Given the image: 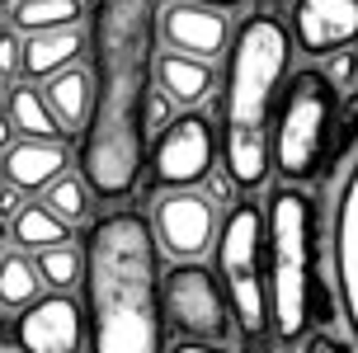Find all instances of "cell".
Listing matches in <instances>:
<instances>
[{
    "label": "cell",
    "mask_w": 358,
    "mask_h": 353,
    "mask_svg": "<svg viewBox=\"0 0 358 353\" xmlns=\"http://www.w3.org/2000/svg\"><path fill=\"white\" fill-rule=\"evenodd\" d=\"M156 0H94L90 15V113L80 123V179L94 198L118 203L146 165L142 108L156 85Z\"/></svg>",
    "instance_id": "cell-1"
},
{
    "label": "cell",
    "mask_w": 358,
    "mask_h": 353,
    "mask_svg": "<svg viewBox=\"0 0 358 353\" xmlns=\"http://www.w3.org/2000/svg\"><path fill=\"white\" fill-rule=\"evenodd\" d=\"M80 259L90 353H165L161 245L151 222L132 208L94 217Z\"/></svg>",
    "instance_id": "cell-2"
},
{
    "label": "cell",
    "mask_w": 358,
    "mask_h": 353,
    "mask_svg": "<svg viewBox=\"0 0 358 353\" xmlns=\"http://www.w3.org/2000/svg\"><path fill=\"white\" fill-rule=\"evenodd\" d=\"M292 66V34L278 15H245L227 48V75H222V160L236 189H259L268 179V123L278 89Z\"/></svg>",
    "instance_id": "cell-3"
},
{
    "label": "cell",
    "mask_w": 358,
    "mask_h": 353,
    "mask_svg": "<svg viewBox=\"0 0 358 353\" xmlns=\"http://www.w3.org/2000/svg\"><path fill=\"white\" fill-rule=\"evenodd\" d=\"M316 198L302 184H278L264 198L268 226V330L278 344H297L316 325L335 320L330 282L321 278V240H316Z\"/></svg>",
    "instance_id": "cell-4"
},
{
    "label": "cell",
    "mask_w": 358,
    "mask_h": 353,
    "mask_svg": "<svg viewBox=\"0 0 358 353\" xmlns=\"http://www.w3.org/2000/svg\"><path fill=\"white\" fill-rule=\"evenodd\" d=\"M217 268H222V292H227L236 330L250 349H259L268 335V226L255 198L231 203L222 217Z\"/></svg>",
    "instance_id": "cell-5"
},
{
    "label": "cell",
    "mask_w": 358,
    "mask_h": 353,
    "mask_svg": "<svg viewBox=\"0 0 358 353\" xmlns=\"http://www.w3.org/2000/svg\"><path fill=\"white\" fill-rule=\"evenodd\" d=\"M335 108V85L316 66L287 71L273 123H268V165L283 184H311L325 175V127Z\"/></svg>",
    "instance_id": "cell-6"
},
{
    "label": "cell",
    "mask_w": 358,
    "mask_h": 353,
    "mask_svg": "<svg viewBox=\"0 0 358 353\" xmlns=\"http://www.w3.org/2000/svg\"><path fill=\"white\" fill-rule=\"evenodd\" d=\"M161 316L184 339L222 344V339L231 335L227 292H222L213 268L198 264V259H179L170 273H161Z\"/></svg>",
    "instance_id": "cell-7"
},
{
    "label": "cell",
    "mask_w": 358,
    "mask_h": 353,
    "mask_svg": "<svg viewBox=\"0 0 358 353\" xmlns=\"http://www.w3.org/2000/svg\"><path fill=\"white\" fill-rule=\"evenodd\" d=\"M217 160V127L198 108H179L151 141V189H194Z\"/></svg>",
    "instance_id": "cell-8"
},
{
    "label": "cell",
    "mask_w": 358,
    "mask_h": 353,
    "mask_svg": "<svg viewBox=\"0 0 358 353\" xmlns=\"http://www.w3.org/2000/svg\"><path fill=\"white\" fill-rule=\"evenodd\" d=\"M151 236L170 259H203L217 240V208L198 189H161L151 208Z\"/></svg>",
    "instance_id": "cell-9"
},
{
    "label": "cell",
    "mask_w": 358,
    "mask_h": 353,
    "mask_svg": "<svg viewBox=\"0 0 358 353\" xmlns=\"http://www.w3.org/2000/svg\"><path fill=\"white\" fill-rule=\"evenodd\" d=\"M156 38L165 43V52L217 62L231 48V15L213 5H194V0H170L156 10Z\"/></svg>",
    "instance_id": "cell-10"
},
{
    "label": "cell",
    "mask_w": 358,
    "mask_h": 353,
    "mask_svg": "<svg viewBox=\"0 0 358 353\" xmlns=\"http://www.w3.org/2000/svg\"><path fill=\"white\" fill-rule=\"evenodd\" d=\"M19 353H80L85 344V311L71 301V292H52L24 306L15 320Z\"/></svg>",
    "instance_id": "cell-11"
},
{
    "label": "cell",
    "mask_w": 358,
    "mask_h": 353,
    "mask_svg": "<svg viewBox=\"0 0 358 353\" xmlns=\"http://www.w3.org/2000/svg\"><path fill=\"white\" fill-rule=\"evenodd\" d=\"M292 43L306 57L358 43V0H292Z\"/></svg>",
    "instance_id": "cell-12"
},
{
    "label": "cell",
    "mask_w": 358,
    "mask_h": 353,
    "mask_svg": "<svg viewBox=\"0 0 358 353\" xmlns=\"http://www.w3.org/2000/svg\"><path fill=\"white\" fill-rule=\"evenodd\" d=\"M335 273H340V297L358 335V160L344 175L335 198Z\"/></svg>",
    "instance_id": "cell-13"
},
{
    "label": "cell",
    "mask_w": 358,
    "mask_h": 353,
    "mask_svg": "<svg viewBox=\"0 0 358 353\" xmlns=\"http://www.w3.org/2000/svg\"><path fill=\"white\" fill-rule=\"evenodd\" d=\"M66 170V141H43V137H19L0 151V175L19 194H43Z\"/></svg>",
    "instance_id": "cell-14"
},
{
    "label": "cell",
    "mask_w": 358,
    "mask_h": 353,
    "mask_svg": "<svg viewBox=\"0 0 358 353\" xmlns=\"http://www.w3.org/2000/svg\"><path fill=\"white\" fill-rule=\"evenodd\" d=\"M217 85V66L203 57H184V52H156V89L175 108H198Z\"/></svg>",
    "instance_id": "cell-15"
},
{
    "label": "cell",
    "mask_w": 358,
    "mask_h": 353,
    "mask_svg": "<svg viewBox=\"0 0 358 353\" xmlns=\"http://www.w3.org/2000/svg\"><path fill=\"white\" fill-rule=\"evenodd\" d=\"M85 52L80 29H48V34H24L19 48V75L24 80H48L57 71L76 66V57Z\"/></svg>",
    "instance_id": "cell-16"
},
{
    "label": "cell",
    "mask_w": 358,
    "mask_h": 353,
    "mask_svg": "<svg viewBox=\"0 0 358 353\" xmlns=\"http://www.w3.org/2000/svg\"><path fill=\"white\" fill-rule=\"evenodd\" d=\"M43 99H48L57 127L66 137L80 132V123H85V113H90V71L66 66V71H57V75H48L43 80Z\"/></svg>",
    "instance_id": "cell-17"
},
{
    "label": "cell",
    "mask_w": 358,
    "mask_h": 353,
    "mask_svg": "<svg viewBox=\"0 0 358 353\" xmlns=\"http://www.w3.org/2000/svg\"><path fill=\"white\" fill-rule=\"evenodd\" d=\"M5 118H10V123H15V132H24V137L66 141V132L57 127L52 108H48V99H43V89H38L34 80H19V85L5 89Z\"/></svg>",
    "instance_id": "cell-18"
},
{
    "label": "cell",
    "mask_w": 358,
    "mask_h": 353,
    "mask_svg": "<svg viewBox=\"0 0 358 353\" xmlns=\"http://www.w3.org/2000/svg\"><path fill=\"white\" fill-rule=\"evenodd\" d=\"M80 0H10V29L24 34H48V29H76L80 24Z\"/></svg>",
    "instance_id": "cell-19"
},
{
    "label": "cell",
    "mask_w": 358,
    "mask_h": 353,
    "mask_svg": "<svg viewBox=\"0 0 358 353\" xmlns=\"http://www.w3.org/2000/svg\"><path fill=\"white\" fill-rule=\"evenodd\" d=\"M10 236H15L19 250H48V245L71 240V226H66V222H57L43 203H24V208L15 212V222H10Z\"/></svg>",
    "instance_id": "cell-20"
},
{
    "label": "cell",
    "mask_w": 358,
    "mask_h": 353,
    "mask_svg": "<svg viewBox=\"0 0 358 353\" xmlns=\"http://www.w3.org/2000/svg\"><path fill=\"white\" fill-rule=\"evenodd\" d=\"M90 198H94L90 184L80 175H71V170H62L52 184H43V208L52 212L57 222H66V226L90 222Z\"/></svg>",
    "instance_id": "cell-21"
},
{
    "label": "cell",
    "mask_w": 358,
    "mask_h": 353,
    "mask_svg": "<svg viewBox=\"0 0 358 353\" xmlns=\"http://www.w3.org/2000/svg\"><path fill=\"white\" fill-rule=\"evenodd\" d=\"M38 287H43V278H38L34 259H29L24 250H15V254H0V306L24 311L29 301H38Z\"/></svg>",
    "instance_id": "cell-22"
},
{
    "label": "cell",
    "mask_w": 358,
    "mask_h": 353,
    "mask_svg": "<svg viewBox=\"0 0 358 353\" xmlns=\"http://www.w3.org/2000/svg\"><path fill=\"white\" fill-rule=\"evenodd\" d=\"M354 146H358V89H349V94H335V108H330V127H325V170H335Z\"/></svg>",
    "instance_id": "cell-23"
},
{
    "label": "cell",
    "mask_w": 358,
    "mask_h": 353,
    "mask_svg": "<svg viewBox=\"0 0 358 353\" xmlns=\"http://www.w3.org/2000/svg\"><path fill=\"white\" fill-rule=\"evenodd\" d=\"M38 278L48 282L52 292H71L76 282H80V268H85V259H80V250L71 245V240H62V245H48V250H38Z\"/></svg>",
    "instance_id": "cell-24"
},
{
    "label": "cell",
    "mask_w": 358,
    "mask_h": 353,
    "mask_svg": "<svg viewBox=\"0 0 358 353\" xmlns=\"http://www.w3.org/2000/svg\"><path fill=\"white\" fill-rule=\"evenodd\" d=\"M170 118H175V104L165 99L161 89L151 85V94H146V108H142V132H146V146L161 137L165 127H170Z\"/></svg>",
    "instance_id": "cell-25"
},
{
    "label": "cell",
    "mask_w": 358,
    "mask_h": 353,
    "mask_svg": "<svg viewBox=\"0 0 358 353\" xmlns=\"http://www.w3.org/2000/svg\"><path fill=\"white\" fill-rule=\"evenodd\" d=\"M19 48H24V38L15 29H0V80H15L19 75Z\"/></svg>",
    "instance_id": "cell-26"
},
{
    "label": "cell",
    "mask_w": 358,
    "mask_h": 353,
    "mask_svg": "<svg viewBox=\"0 0 358 353\" xmlns=\"http://www.w3.org/2000/svg\"><path fill=\"white\" fill-rule=\"evenodd\" d=\"M325 57H330V66H325L321 75H325L335 89H344V85H349V75H354V66H358L354 52H344V48H340V52H325Z\"/></svg>",
    "instance_id": "cell-27"
},
{
    "label": "cell",
    "mask_w": 358,
    "mask_h": 353,
    "mask_svg": "<svg viewBox=\"0 0 358 353\" xmlns=\"http://www.w3.org/2000/svg\"><path fill=\"white\" fill-rule=\"evenodd\" d=\"M19 208H24V194L10 189V184H0V222H15Z\"/></svg>",
    "instance_id": "cell-28"
},
{
    "label": "cell",
    "mask_w": 358,
    "mask_h": 353,
    "mask_svg": "<svg viewBox=\"0 0 358 353\" xmlns=\"http://www.w3.org/2000/svg\"><path fill=\"white\" fill-rule=\"evenodd\" d=\"M306 353H354V349H349L344 339H335V335H311Z\"/></svg>",
    "instance_id": "cell-29"
},
{
    "label": "cell",
    "mask_w": 358,
    "mask_h": 353,
    "mask_svg": "<svg viewBox=\"0 0 358 353\" xmlns=\"http://www.w3.org/2000/svg\"><path fill=\"white\" fill-rule=\"evenodd\" d=\"M170 353H227L222 344H203V339H179Z\"/></svg>",
    "instance_id": "cell-30"
},
{
    "label": "cell",
    "mask_w": 358,
    "mask_h": 353,
    "mask_svg": "<svg viewBox=\"0 0 358 353\" xmlns=\"http://www.w3.org/2000/svg\"><path fill=\"white\" fill-rule=\"evenodd\" d=\"M194 5H213V10H227L231 15V10H245L250 0H194Z\"/></svg>",
    "instance_id": "cell-31"
},
{
    "label": "cell",
    "mask_w": 358,
    "mask_h": 353,
    "mask_svg": "<svg viewBox=\"0 0 358 353\" xmlns=\"http://www.w3.org/2000/svg\"><path fill=\"white\" fill-rule=\"evenodd\" d=\"M10 141H15V123H10V118H5V113H0V151H5V146H10Z\"/></svg>",
    "instance_id": "cell-32"
},
{
    "label": "cell",
    "mask_w": 358,
    "mask_h": 353,
    "mask_svg": "<svg viewBox=\"0 0 358 353\" xmlns=\"http://www.w3.org/2000/svg\"><path fill=\"white\" fill-rule=\"evenodd\" d=\"M264 5H287V0H264Z\"/></svg>",
    "instance_id": "cell-33"
},
{
    "label": "cell",
    "mask_w": 358,
    "mask_h": 353,
    "mask_svg": "<svg viewBox=\"0 0 358 353\" xmlns=\"http://www.w3.org/2000/svg\"><path fill=\"white\" fill-rule=\"evenodd\" d=\"M0 353H19V349H0Z\"/></svg>",
    "instance_id": "cell-34"
},
{
    "label": "cell",
    "mask_w": 358,
    "mask_h": 353,
    "mask_svg": "<svg viewBox=\"0 0 358 353\" xmlns=\"http://www.w3.org/2000/svg\"><path fill=\"white\" fill-rule=\"evenodd\" d=\"M245 353H264V349H245Z\"/></svg>",
    "instance_id": "cell-35"
},
{
    "label": "cell",
    "mask_w": 358,
    "mask_h": 353,
    "mask_svg": "<svg viewBox=\"0 0 358 353\" xmlns=\"http://www.w3.org/2000/svg\"><path fill=\"white\" fill-rule=\"evenodd\" d=\"M0 335H5V325H0Z\"/></svg>",
    "instance_id": "cell-36"
},
{
    "label": "cell",
    "mask_w": 358,
    "mask_h": 353,
    "mask_svg": "<svg viewBox=\"0 0 358 353\" xmlns=\"http://www.w3.org/2000/svg\"><path fill=\"white\" fill-rule=\"evenodd\" d=\"M354 62H358V52H354Z\"/></svg>",
    "instance_id": "cell-37"
},
{
    "label": "cell",
    "mask_w": 358,
    "mask_h": 353,
    "mask_svg": "<svg viewBox=\"0 0 358 353\" xmlns=\"http://www.w3.org/2000/svg\"><path fill=\"white\" fill-rule=\"evenodd\" d=\"M0 5H5V0H0Z\"/></svg>",
    "instance_id": "cell-38"
}]
</instances>
